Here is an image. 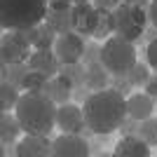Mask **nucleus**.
Segmentation results:
<instances>
[{
	"mask_svg": "<svg viewBox=\"0 0 157 157\" xmlns=\"http://www.w3.org/2000/svg\"><path fill=\"white\" fill-rule=\"evenodd\" d=\"M143 89H145V94H150L152 98H157V73H152L150 78H148V82L143 85Z\"/></svg>",
	"mask_w": 157,
	"mask_h": 157,
	"instance_id": "obj_32",
	"label": "nucleus"
},
{
	"mask_svg": "<svg viewBox=\"0 0 157 157\" xmlns=\"http://www.w3.org/2000/svg\"><path fill=\"white\" fill-rule=\"evenodd\" d=\"M122 2H129V5H141V7H148L150 0H122Z\"/></svg>",
	"mask_w": 157,
	"mask_h": 157,
	"instance_id": "obj_36",
	"label": "nucleus"
},
{
	"mask_svg": "<svg viewBox=\"0 0 157 157\" xmlns=\"http://www.w3.org/2000/svg\"><path fill=\"white\" fill-rule=\"evenodd\" d=\"M28 38H31L33 49H54V42L59 38V33L54 31L47 21H40L38 26L28 28Z\"/></svg>",
	"mask_w": 157,
	"mask_h": 157,
	"instance_id": "obj_16",
	"label": "nucleus"
},
{
	"mask_svg": "<svg viewBox=\"0 0 157 157\" xmlns=\"http://www.w3.org/2000/svg\"><path fill=\"white\" fill-rule=\"evenodd\" d=\"M59 75H63L73 87H82L85 85V78H87V66L82 61H78V63H63Z\"/></svg>",
	"mask_w": 157,
	"mask_h": 157,
	"instance_id": "obj_22",
	"label": "nucleus"
},
{
	"mask_svg": "<svg viewBox=\"0 0 157 157\" xmlns=\"http://www.w3.org/2000/svg\"><path fill=\"white\" fill-rule=\"evenodd\" d=\"M101 52H103V45H101V40H92V42H87V47H85V56H82L85 66L101 61Z\"/></svg>",
	"mask_w": 157,
	"mask_h": 157,
	"instance_id": "obj_27",
	"label": "nucleus"
},
{
	"mask_svg": "<svg viewBox=\"0 0 157 157\" xmlns=\"http://www.w3.org/2000/svg\"><path fill=\"white\" fill-rule=\"evenodd\" d=\"M138 124H141V122H138V120H134L131 117V115H127L124 120H122V124H120V134H122V136H129V134H138Z\"/></svg>",
	"mask_w": 157,
	"mask_h": 157,
	"instance_id": "obj_29",
	"label": "nucleus"
},
{
	"mask_svg": "<svg viewBox=\"0 0 157 157\" xmlns=\"http://www.w3.org/2000/svg\"><path fill=\"white\" fill-rule=\"evenodd\" d=\"M98 24V10L94 2H75L73 5V31L80 33L82 38H94Z\"/></svg>",
	"mask_w": 157,
	"mask_h": 157,
	"instance_id": "obj_10",
	"label": "nucleus"
},
{
	"mask_svg": "<svg viewBox=\"0 0 157 157\" xmlns=\"http://www.w3.org/2000/svg\"><path fill=\"white\" fill-rule=\"evenodd\" d=\"M31 38L28 28H14L5 31L0 40V61L2 63H24L31 56Z\"/></svg>",
	"mask_w": 157,
	"mask_h": 157,
	"instance_id": "obj_6",
	"label": "nucleus"
},
{
	"mask_svg": "<svg viewBox=\"0 0 157 157\" xmlns=\"http://www.w3.org/2000/svg\"><path fill=\"white\" fill-rule=\"evenodd\" d=\"M113 17H115V35L131 42H138L143 38L145 26L150 24L148 10L141 5H129V2H120L113 10Z\"/></svg>",
	"mask_w": 157,
	"mask_h": 157,
	"instance_id": "obj_5",
	"label": "nucleus"
},
{
	"mask_svg": "<svg viewBox=\"0 0 157 157\" xmlns=\"http://www.w3.org/2000/svg\"><path fill=\"white\" fill-rule=\"evenodd\" d=\"M113 155H117V157H148L150 155V145L145 143L138 134H129V136H122L117 141Z\"/></svg>",
	"mask_w": 157,
	"mask_h": 157,
	"instance_id": "obj_15",
	"label": "nucleus"
},
{
	"mask_svg": "<svg viewBox=\"0 0 157 157\" xmlns=\"http://www.w3.org/2000/svg\"><path fill=\"white\" fill-rule=\"evenodd\" d=\"M110 87H113V89H117L120 94H124V96H129L131 89H134L129 75H113V78H110Z\"/></svg>",
	"mask_w": 157,
	"mask_h": 157,
	"instance_id": "obj_28",
	"label": "nucleus"
},
{
	"mask_svg": "<svg viewBox=\"0 0 157 157\" xmlns=\"http://www.w3.org/2000/svg\"><path fill=\"white\" fill-rule=\"evenodd\" d=\"M155 108H157V98H152L150 94H129L127 96V115H131L134 120H145L155 115Z\"/></svg>",
	"mask_w": 157,
	"mask_h": 157,
	"instance_id": "obj_14",
	"label": "nucleus"
},
{
	"mask_svg": "<svg viewBox=\"0 0 157 157\" xmlns=\"http://www.w3.org/2000/svg\"><path fill=\"white\" fill-rule=\"evenodd\" d=\"M28 68L31 71H40L54 78V75H59L61 71V61L59 56L54 54V49H33L31 56H28Z\"/></svg>",
	"mask_w": 157,
	"mask_h": 157,
	"instance_id": "obj_13",
	"label": "nucleus"
},
{
	"mask_svg": "<svg viewBox=\"0 0 157 157\" xmlns=\"http://www.w3.org/2000/svg\"><path fill=\"white\" fill-rule=\"evenodd\" d=\"M56 127H59L61 131L80 134V131L87 127L85 108H80V103H75V101L61 103V105H59V110H56Z\"/></svg>",
	"mask_w": 157,
	"mask_h": 157,
	"instance_id": "obj_11",
	"label": "nucleus"
},
{
	"mask_svg": "<svg viewBox=\"0 0 157 157\" xmlns=\"http://www.w3.org/2000/svg\"><path fill=\"white\" fill-rule=\"evenodd\" d=\"M96 10H115V7L122 2V0H92Z\"/></svg>",
	"mask_w": 157,
	"mask_h": 157,
	"instance_id": "obj_33",
	"label": "nucleus"
},
{
	"mask_svg": "<svg viewBox=\"0 0 157 157\" xmlns=\"http://www.w3.org/2000/svg\"><path fill=\"white\" fill-rule=\"evenodd\" d=\"M145 61H148V66L157 73V38L150 40L148 47H145Z\"/></svg>",
	"mask_w": 157,
	"mask_h": 157,
	"instance_id": "obj_30",
	"label": "nucleus"
},
{
	"mask_svg": "<svg viewBox=\"0 0 157 157\" xmlns=\"http://www.w3.org/2000/svg\"><path fill=\"white\" fill-rule=\"evenodd\" d=\"M136 47L131 40H124L120 35H110L103 40V52H101V63L110 71V75H127L136 66Z\"/></svg>",
	"mask_w": 157,
	"mask_h": 157,
	"instance_id": "obj_4",
	"label": "nucleus"
},
{
	"mask_svg": "<svg viewBox=\"0 0 157 157\" xmlns=\"http://www.w3.org/2000/svg\"><path fill=\"white\" fill-rule=\"evenodd\" d=\"M89 96H92V89H89L87 85L75 87V89H73V101H75V103H85Z\"/></svg>",
	"mask_w": 157,
	"mask_h": 157,
	"instance_id": "obj_31",
	"label": "nucleus"
},
{
	"mask_svg": "<svg viewBox=\"0 0 157 157\" xmlns=\"http://www.w3.org/2000/svg\"><path fill=\"white\" fill-rule=\"evenodd\" d=\"M85 47H87V42L80 33H75V31L61 33L56 38V42H54V54L59 56L61 66L63 63H78L85 56Z\"/></svg>",
	"mask_w": 157,
	"mask_h": 157,
	"instance_id": "obj_7",
	"label": "nucleus"
},
{
	"mask_svg": "<svg viewBox=\"0 0 157 157\" xmlns=\"http://www.w3.org/2000/svg\"><path fill=\"white\" fill-rule=\"evenodd\" d=\"M89 141H87L82 134H71V131H63L59 138L52 141V155L56 157H87L89 155Z\"/></svg>",
	"mask_w": 157,
	"mask_h": 157,
	"instance_id": "obj_8",
	"label": "nucleus"
},
{
	"mask_svg": "<svg viewBox=\"0 0 157 157\" xmlns=\"http://www.w3.org/2000/svg\"><path fill=\"white\" fill-rule=\"evenodd\" d=\"M148 17H150V24L157 28V0H150V5H148Z\"/></svg>",
	"mask_w": 157,
	"mask_h": 157,
	"instance_id": "obj_34",
	"label": "nucleus"
},
{
	"mask_svg": "<svg viewBox=\"0 0 157 157\" xmlns=\"http://www.w3.org/2000/svg\"><path fill=\"white\" fill-rule=\"evenodd\" d=\"M157 38V28L152 26V24H148V26H145V31H143V40H148V42H150V40H155Z\"/></svg>",
	"mask_w": 157,
	"mask_h": 157,
	"instance_id": "obj_35",
	"label": "nucleus"
},
{
	"mask_svg": "<svg viewBox=\"0 0 157 157\" xmlns=\"http://www.w3.org/2000/svg\"><path fill=\"white\" fill-rule=\"evenodd\" d=\"M127 75H129V80H131V85H134V87H143L152 73H150L148 61H145V63H143V61H136V66H134V68H131Z\"/></svg>",
	"mask_w": 157,
	"mask_h": 157,
	"instance_id": "obj_26",
	"label": "nucleus"
},
{
	"mask_svg": "<svg viewBox=\"0 0 157 157\" xmlns=\"http://www.w3.org/2000/svg\"><path fill=\"white\" fill-rule=\"evenodd\" d=\"M73 89H75V87H73L71 82L63 78V75H54V78L49 80V85H47L45 94L52 98L56 105H61V103L73 101Z\"/></svg>",
	"mask_w": 157,
	"mask_h": 157,
	"instance_id": "obj_17",
	"label": "nucleus"
},
{
	"mask_svg": "<svg viewBox=\"0 0 157 157\" xmlns=\"http://www.w3.org/2000/svg\"><path fill=\"white\" fill-rule=\"evenodd\" d=\"M28 71H31L28 61H24V63H2V80H10L12 85L21 87V82H24Z\"/></svg>",
	"mask_w": 157,
	"mask_h": 157,
	"instance_id": "obj_24",
	"label": "nucleus"
},
{
	"mask_svg": "<svg viewBox=\"0 0 157 157\" xmlns=\"http://www.w3.org/2000/svg\"><path fill=\"white\" fill-rule=\"evenodd\" d=\"M49 80H52L49 75H45V73H40V71H28L24 82H21V89L24 92H45Z\"/></svg>",
	"mask_w": 157,
	"mask_h": 157,
	"instance_id": "obj_23",
	"label": "nucleus"
},
{
	"mask_svg": "<svg viewBox=\"0 0 157 157\" xmlns=\"http://www.w3.org/2000/svg\"><path fill=\"white\" fill-rule=\"evenodd\" d=\"M21 131L24 129H21V122L17 117V113L12 115L10 110H2V115H0V141H2V145L17 143Z\"/></svg>",
	"mask_w": 157,
	"mask_h": 157,
	"instance_id": "obj_18",
	"label": "nucleus"
},
{
	"mask_svg": "<svg viewBox=\"0 0 157 157\" xmlns=\"http://www.w3.org/2000/svg\"><path fill=\"white\" fill-rule=\"evenodd\" d=\"M110 35H115V17L113 10H98V24L94 31V40H108Z\"/></svg>",
	"mask_w": 157,
	"mask_h": 157,
	"instance_id": "obj_20",
	"label": "nucleus"
},
{
	"mask_svg": "<svg viewBox=\"0 0 157 157\" xmlns=\"http://www.w3.org/2000/svg\"><path fill=\"white\" fill-rule=\"evenodd\" d=\"M110 71L105 68L101 61H96V63H89L87 66V78H85V85L92 89V92H101V89H105V87H110Z\"/></svg>",
	"mask_w": 157,
	"mask_h": 157,
	"instance_id": "obj_19",
	"label": "nucleus"
},
{
	"mask_svg": "<svg viewBox=\"0 0 157 157\" xmlns=\"http://www.w3.org/2000/svg\"><path fill=\"white\" fill-rule=\"evenodd\" d=\"M56 110L59 105L45 92L21 94L19 103L14 108L24 134H42V136H49V131L56 127Z\"/></svg>",
	"mask_w": 157,
	"mask_h": 157,
	"instance_id": "obj_2",
	"label": "nucleus"
},
{
	"mask_svg": "<svg viewBox=\"0 0 157 157\" xmlns=\"http://www.w3.org/2000/svg\"><path fill=\"white\" fill-rule=\"evenodd\" d=\"M49 0H0V26L2 31L33 28L45 21Z\"/></svg>",
	"mask_w": 157,
	"mask_h": 157,
	"instance_id": "obj_3",
	"label": "nucleus"
},
{
	"mask_svg": "<svg viewBox=\"0 0 157 157\" xmlns=\"http://www.w3.org/2000/svg\"><path fill=\"white\" fill-rule=\"evenodd\" d=\"M73 5H75V2H92V0H71Z\"/></svg>",
	"mask_w": 157,
	"mask_h": 157,
	"instance_id": "obj_37",
	"label": "nucleus"
},
{
	"mask_svg": "<svg viewBox=\"0 0 157 157\" xmlns=\"http://www.w3.org/2000/svg\"><path fill=\"white\" fill-rule=\"evenodd\" d=\"M14 155H19V157H47V155H52V141L47 136H42V134H26L21 141H17Z\"/></svg>",
	"mask_w": 157,
	"mask_h": 157,
	"instance_id": "obj_12",
	"label": "nucleus"
},
{
	"mask_svg": "<svg viewBox=\"0 0 157 157\" xmlns=\"http://www.w3.org/2000/svg\"><path fill=\"white\" fill-rule=\"evenodd\" d=\"M19 89L21 87L12 85L10 80H2V82H0V108H2V110L17 108V103H19V98H21Z\"/></svg>",
	"mask_w": 157,
	"mask_h": 157,
	"instance_id": "obj_21",
	"label": "nucleus"
},
{
	"mask_svg": "<svg viewBox=\"0 0 157 157\" xmlns=\"http://www.w3.org/2000/svg\"><path fill=\"white\" fill-rule=\"evenodd\" d=\"M138 136L143 138L150 148H157V117L155 115L141 120V124H138Z\"/></svg>",
	"mask_w": 157,
	"mask_h": 157,
	"instance_id": "obj_25",
	"label": "nucleus"
},
{
	"mask_svg": "<svg viewBox=\"0 0 157 157\" xmlns=\"http://www.w3.org/2000/svg\"><path fill=\"white\" fill-rule=\"evenodd\" d=\"M45 21L59 35L61 33H71L73 31V2L71 0H49Z\"/></svg>",
	"mask_w": 157,
	"mask_h": 157,
	"instance_id": "obj_9",
	"label": "nucleus"
},
{
	"mask_svg": "<svg viewBox=\"0 0 157 157\" xmlns=\"http://www.w3.org/2000/svg\"><path fill=\"white\" fill-rule=\"evenodd\" d=\"M124 117H127V96L113 87L92 92V96L85 101V120L96 136H108L113 131H117Z\"/></svg>",
	"mask_w": 157,
	"mask_h": 157,
	"instance_id": "obj_1",
	"label": "nucleus"
}]
</instances>
